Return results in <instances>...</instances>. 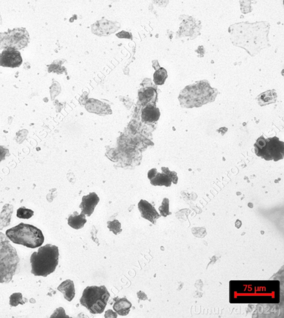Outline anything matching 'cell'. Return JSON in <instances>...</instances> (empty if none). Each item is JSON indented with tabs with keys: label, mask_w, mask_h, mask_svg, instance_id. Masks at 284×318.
<instances>
[{
	"label": "cell",
	"mask_w": 284,
	"mask_h": 318,
	"mask_svg": "<svg viewBox=\"0 0 284 318\" xmlns=\"http://www.w3.org/2000/svg\"><path fill=\"white\" fill-rule=\"evenodd\" d=\"M58 289L64 294V298L68 302H71L75 297V285L71 280H67L63 282L58 286Z\"/></svg>",
	"instance_id": "cell-12"
},
{
	"label": "cell",
	"mask_w": 284,
	"mask_h": 318,
	"mask_svg": "<svg viewBox=\"0 0 284 318\" xmlns=\"http://www.w3.org/2000/svg\"><path fill=\"white\" fill-rule=\"evenodd\" d=\"M110 297V294L104 286H87L83 292L80 303L93 315L101 314Z\"/></svg>",
	"instance_id": "cell-5"
},
{
	"label": "cell",
	"mask_w": 284,
	"mask_h": 318,
	"mask_svg": "<svg viewBox=\"0 0 284 318\" xmlns=\"http://www.w3.org/2000/svg\"><path fill=\"white\" fill-rule=\"evenodd\" d=\"M277 95L275 90L268 91L261 94L257 97V100L261 106H264L270 103H275L276 101Z\"/></svg>",
	"instance_id": "cell-16"
},
{
	"label": "cell",
	"mask_w": 284,
	"mask_h": 318,
	"mask_svg": "<svg viewBox=\"0 0 284 318\" xmlns=\"http://www.w3.org/2000/svg\"><path fill=\"white\" fill-rule=\"evenodd\" d=\"M168 77L167 70L160 68L154 74V82L157 85H163Z\"/></svg>",
	"instance_id": "cell-18"
},
{
	"label": "cell",
	"mask_w": 284,
	"mask_h": 318,
	"mask_svg": "<svg viewBox=\"0 0 284 318\" xmlns=\"http://www.w3.org/2000/svg\"><path fill=\"white\" fill-rule=\"evenodd\" d=\"M59 259V247L47 244L34 252L30 258L32 273L35 276L46 277L55 270Z\"/></svg>",
	"instance_id": "cell-2"
},
{
	"label": "cell",
	"mask_w": 284,
	"mask_h": 318,
	"mask_svg": "<svg viewBox=\"0 0 284 318\" xmlns=\"http://www.w3.org/2000/svg\"><path fill=\"white\" fill-rule=\"evenodd\" d=\"M157 92L154 88H150L146 90L143 93L139 94V100L142 103L147 104L151 102L154 98H156Z\"/></svg>",
	"instance_id": "cell-17"
},
{
	"label": "cell",
	"mask_w": 284,
	"mask_h": 318,
	"mask_svg": "<svg viewBox=\"0 0 284 318\" xmlns=\"http://www.w3.org/2000/svg\"><path fill=\"white\" fill-rule=\"evenodd\" d=\"M23 63L20 52L12 48H8L0 54V65L5 67H19Z\"/></svg>",
	"instance_id": "cell-7"
},
{
	"label": "cell",
	"mask_w": 284,
	"mask_h": 318,
	"mask_svg": "<svg viewBox=\"0 0 284 318\" xmlns=\"http://www.w3.org/2000/svg\"><path fill=\"white\" fill-rule=\"evenodd\" d=\"M33 214L32 210L26 209L24 207H21L17 211V217L19 219H29L32 217Z\"/></svg>",
	"instance_id": "cell-19"
},
{
	"label": "cell",
	"mask_w": 284,
	"mask_h": 318,
	"mask_svg": "<svg viewBox=\"0 0 284 318\" xmlns=\"http://www.w3.org/2000/svg\"><path fill=\"white\" fill-rule=\"evenodd\" d=\"M132 306V303L127 299L123 298L117 300L113 304V308L118 315L126 316L128 315Z\"/></svg>",
	"instance_id": "cell-13"
},
{
	"label": "cell",
	"mask_w": 284,
	"mask_h": 318,
	"mask_svg": "<svg viewBox=\"0 0 284 318\" xmlns=\"http://www.w3.org/2000/svg\"><path fill=\"white\" fill-rule=\"evenodd\" d=\"M99 202V198L95 192H92L89 195L82 197V202L80 205L81 214L90 216L93 214L95 207Z\"/></svg>",
	"instance_id": "cell-9"
},
{
	"label": "cell",
	"mask_w": 284,
	"mask_h": 318,
	"mask_svg": "<svg viewBox=\"0 0 284 318\" xmlns=\"http://www.w3.org/2000/svg\"><path fill=\"white\" fill-rule=\"evenodd\" d=\"M111 21L107 20H102L98 21L97 23L93 26V32L95 34L100 35V36H104V35L110 34L113 32H115L117 28L116 23H112L110 25L107 26L110 24Z\"/></svg>",
	"instance_id": "cell-10"
},
{
	"label": "cell",
	"mask_w": 284,
	"mask_h": 318,
	"mask_svg": "<svg viewBox=\"0 0 284 318\" xmlns=\"http://www.w3.org/2000/svg\"><path fill=\"white\" fill-rule=\"evenodd\" d=\"M157 173V171L156 169H153L149 171L148 173V178L150 180H152L153 178H154L155 176V175Z\"/></svg>",
	"instance_id": "cell-24"
},
{
	"label": "cell",
	"mask_w": 284,
	"mask_h": 318,
	"mask_svg": "<svg viewBox=\"0 0 284 318\" xmlns=\"http://www.w3.org/2000/svg\"><path fill=\"white\" fill-rule=\"evenodd\" d=\"M169 207V201L167 198H165L163 201L162 204L159 208L161 216H163V217H167L168 215L171 214L170 213Z\"/></svg>",
	"instance_id": "cell-22"
},
{
	"label": "cell",
	"mask_w": 284,
	"mask_h": 318,
	"mask_svg": "<svg viewBox=\"0 0 284 318\" xmlns=\"http://www.w3.org/2000/svg\"><path fill=\"white\" fill-rule=\"evenodd\" d=\"M20 258L8 238L0 232V284L10 282L15 275Z\"/></svg>",
	"instance_id": "cell-3"
},
{
	"label": "cell",
	"mask_w": 284,
	"mask_h": 318,
	"mask_svg": "<svg viewBox=\"0 0 284 318\" xmlns=\"http://www.w3.org/2000/svg\"><path fill=\"white\" fill-rule=\"evenodd\" d=\"M6 235L14 244L23 245L28 248L36 249L40 247L45 237L40 229L29 224L21 223L7 229Z\"/></svg>",
	"instance_id": "cell-4"
},
{
	"label": "cell",
	"mask_w": 284,
	"mask_h": 318,
	"mask_svg": "<svg viewBox=\"0 0 284 318\" xmlns=\"http://www.w3.org/2000/svg\"><path fill=\"white\" fill-rule=\"evenodd\" d=\"M160 115L158 108H156L155 106L148 105L142 110V119L143 122H155L158 121Z\"/></svg>",
	"instance_id": "cell-11"
},
{
	"label": "cell",
	"mask_w": 284,
	"mask_h": 318,
	"mask_svg": "<svg viewBox=\"0 0 284 318\" xmlns=\"http://www.w3.org/2000/svg\"><path fill=\"white\" fill-rule=\"evenodd\" d=\"M254 146L256 156L265 160L277 161L284 157V143L276 136L266 139L261 136Z\"/></svg>",
	"instance_id": "cell-6"
},
{
	"label": "cell",
	"mask_w": 284,
	"mask_h": 318,
	"mask_svg": "<svg viewBox=\"0 0 284 318\" xmlns=\"http://www.w3.org/2000/svg\"><path fill=\"white\" fill-rule=\"evenodd\" d=\"M138 209L142 217L149 221L153 224H156L157 220L160 217V215L157 213L155 207L146 200H141L139 201Z\"/></svg>",
	"instance_id": "cell-8"
},
{
	"label": "cell",
	"mask_w": 284,
	"mask_h": 318,
	"mask_svg": "<svg viewBox=\"0 0 284 318\" xmlns=\"http://www.w3.org/2000/svg\"><path fill=\"white\" fill-rule=\"evenodd\" d=\"M260 282H257L256 287H254V282H230V302L250 303L252 297H257L259 303H263L260 297L264 300L265 303H269L268 300L270 303L272 302L273 300L269 297L275 300V294L278 293L276 290H279V288H275L273 282H265L263 285L256 290Z\"/></svg>",
	"instance_id": "cell-1"
},
{
	"label": "cell",
	"mask_w": 284,
	"mask_h": 318,
	"mask_svg": "<svg viewBox=\"0 0 284 318\" xmlns=\"http://www.w3.org/2000/svg\"><path fill=\"white\" fill-rule=\"evenodd\" d=\"M172 181L167 175L157 173L155 177L151 180V183L154 186H171Z\"/></svg>",
	"instance_id": "cell-15"
},
{
	"label": "cell",
	"mask_w": 284,
	"mask_h": 318,
	"mask_svg": "<svg viewBox=\"0 0 284 318\" xmlns=\"http://www.w3.org/2000/svg\"><path fill=\"white\" fill-rule=\"evenodd\" d=\"M107 227L110 229V231L112 232L115 235H117L120 234L122 231L121 224L119 221L115 220L113 222H108L107 223Z\"/></svg>",
	"instance_id": "cell-21"
},
{
	"label": "cell",
	"mask_w": 284,
	"mask_h": 318,
	"mask_svg": "<svg viewBox=\"0 0 284 318\" xmlns=\"http://www.w3.org/2000/svg\"><path fill=\"white\" fill-rule=\"evenodd\" d=\"M161 170L163 171V173L167 175L171 179L172 182L174 184H177L178 183V176L177 174L175 171H170L168 167H161Z\"/></svg>",
	"instance_id": "cell-23"
},
{
	"label": "cell",
	"mask_w": 284,
	"mask_h": 318,
	"mask_svg": "<svg viewBox=\"0 0 284 318\" xmlns=\"http://www.w3.org/2000/svg\"><path fill=\"white\" fill-rule=\"evenodd\" d=\"M86 223V215L82 214L78 215L77 212L70 216L68 219L69 226L75 229L84 227Z\"/></svg>",
	"instance_id": "cell-14"
},
{
	"label": "cell",
	"mask_w": 284,
	"mask_h": 318,
	"mask_svg": "<svg viewBox=\"0 0 284 318\" xmlns=\"http://www.w3.org/2000/svg\"><path fill=\"white\" fill-rule=\"evenodd\" d=\"M26 302L23 300V295L20 293L12 294L10 298V304L12 307H16L19 304H24Z\"/></svg>",
	"instance_id": "cell-20"
}]
</instances>
